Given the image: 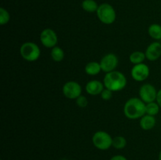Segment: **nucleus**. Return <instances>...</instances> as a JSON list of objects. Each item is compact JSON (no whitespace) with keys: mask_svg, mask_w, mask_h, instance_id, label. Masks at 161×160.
Here are the masks:
<instances>
[{"mask_svg":"<svg viewBox=\"0 0 161 160\" xmlns=\"http://www.w3.org/2000/svg\"><path fill=\"white\" fill-rule=\"evenodd\" d=\"M146 59V53L142 51H135L131 53L129 56V60H130L131 64H138L144 63L145 60Z\"/></svg>","mask_w":161,"mask_h":160,"instance_id":"obj_16","label":"nucleus"},{"mask_svg":"<svg viewBox=\"0 0 161 160\" xmlns=\"http://www.w3.org/2000/svg\"><path fill=\"white\" fill-rule=\"evenodd\" d=\"M101 71H102V67H101L100 62L91 61L85 66V72L88 75H92V76L97 75L100 73Z\"/></svg>","mask_w":161,"mask_h":160,"instance_id":"obj_14","label":"nucleus"},{"mask_svg":"<svg viewBox=\"0 0 161 160\" xmlns=\"http://www.w3.org/2000/svg\"><path fill=\"white\" fill-rule=\"evenodd\" d=\"M20 53L24 60L29 62H34L39 58L41 51L37 44L32 42H26L20 46Z\"/></svg>","mask_w":161,"mask_h":160,"instance_id":"obj_3","label":"nucleus"},{"mask_svg":"<svg viewBox=\"0 0 161 160\" xmlns=\"http://www.w3.org/2000/svg\"><path fill=\"white\" fill-rule=\"evenodd\" d=\"M62 93L66 98L75 100L82 95V87L77 82L69 81L63 86Z\"/></svg>","mask_w":161,"mask_h":160,"instance_id":"obj_6","label":"nucleus"},{"mask_svg":"<svg viewBox=\"0 0 161 160\" xmlns=\"http://www.w3.org/2000/svg\"><path fill=\"white\" fill-rule=\"evenodd\" d=\"M75 101H76V104L78 105V107L81 108H86L88 105L87 98L83 95H80L78 98L75 99Z\"/></svg>","mask_w":161,"mask_h":160,"instance_id":"obj_22","label":"nucleus"},{"mask_svg":"<svg viewBox=\"0 0 161 160\" xmlns=\"http://www.w3.org/2000/svg\"><path fill=\"white\" fill-rule=\"evenodd\" d=\"M50 56H51L52 60L55 62H61L64 58V52L61 47L56 45L51 49Z\"/></svg>","mask_w":161,"mask_h":160,"instance_id":"obj_17","label":"nucleus"},{"mask_svg":"<svg viewBox=\"0 0 161 160\" xmlns=\"http://www.w3.org/2000/svg\"><path fill=\"white\" fill-rule=\"evenodd\" d=\"M146 104L138 97H131L126 101L124 106V115L129 119H141L146 115Z\"/></svg>","mask_w":161,"mask_h":160,"instance_id":"obj_1","label":"nucleus"},{"mask_svg":"<svg viewBox=\"0 0 161 160\" xmlns=\"http://www.w3.org/2000/svg\"><path fill=\"white\" fill-rule=\"evenodd\" d=\"M118 63H119V60L116 54L112 53H107L102 58L100 61L102 71L105 73L116 71V68L118 66Z\"/></svg>","mask_w":161,"mask_h":160,"instance_id":"obj_9","label":"nucleus"},{"mask_svg":"<svg viewBox=\"0 0 161 160\" xmlns=\"http://www.w3.org/2000/svg\"><path fill=\"white\" fill-rule=\"evenodd\" d=\"M127 146V140L123 136H116L113 139V147L117 150L124 149Z\"/></svg>","mask_w":161,"mask_h":160,"instance_id":"obj_20","label":"nucleus"},{"mask_svg":"<svg viewBox=\"0 0 161 160\" xmlns=\"http://www.w3.org/2000/svg\"><path fill=\"white\" fill-rule=\"evenodd\" d=\"M113 139L111 135L103 130L94 133L92 136V143L94 147L102 151H105L113 147Z\"/></svg>","mask_w":161,"mask_h":160,"instance_id":"obj_5","label":"nucleus"},{"mask_svg":"<svg viewBox=\"0 0 161 160\" xmlns=\"http://www.w3.org/2000/svg\"><path fill=\"white\" fill-rule=\"evenodd\" d=\"M110 160H127V158L125 156H124V155H116L112 157Z\"/></svg>","mask_w":161,"mask_h":160,"instance_id":"obj_24","label":"nucleus"},{"mask_svg":"<svg viewBox=\"0 0 161 160\" xmlns=\"http://www.w3.org/2000/svg\"><path fill=\"white\" fill-rule=\"evenodd\" d=\"M9 20H10V15L9 12L3 7L0 8V24H6L9 21Z\"/></svg>","mask_w":161,"mask_h":160,"instance_id":"obj_21","label":"nucleus"},{"mask_svg":"<svg viewBox=\"0 0 161 160\" xmlns=\"http://www.w3.org/2000/svg\"><path fill=\"white\" fill-rule=\"evenodd\" d=\"M104 89H105L104 83L98 80H91L88 82L85 86L86 92L91 96L100 95Z\"/></svg>","mask_w":161,"mask_h":160,"instance_id":"obj_12","label":"nucleus"},{"mask_svg":"<svg viewBox=\"0 0 161 160\" xmlns=\"http://www.w3.org/2000/svg\"><path fill=\"white\" fill-rule=\"evenodd\" d=\"M103 83L105 88L110 89L113 92H116V91L122 90L126 87L127 80L122 72L113 71L105 74Z\"/></svg>","mask_w":161,"mask_h":160,"instance_id":"obj_2","label":"nucleus"},{"mask_svg":"<svg viewBox=\"0 0 161 160\" xmlns=\"http://www.w3.org/2000/svg\"><path fill=\"white\" fill-rule=\"evenodd\" d=\"M146 59L150 61H155L161 56V43L158 41L149 44L146 48Z\"/></svg>","mask_w":161,"mask_h":160,"instance_id":"obj_11","label":"nucleus"},{"mask_svg":"<svg viewBox=\"0 0 161 160\" xmlns=\"http://www.w3.org/2000/svg\"><path fill=\"white\" fill-rule=\"evenodd\" d=\"M159 160H161V150H160V153H159Z\"/></svg>","mask_w":161,"mask_h":160,"instance_id":"obj_26","label":"nucleus"},{"mask_svg":"<svg viewBox=\"0 0 161 160\" xmlns=\"http://www.w3.org/2000/svg\"><path fill=\"white\" fill-rule=\"evenodd\" d=\"M160 107L159 106L157 101L151 102L146 104V114L149 115L156 116L160 112Z\"/></svg>","mask_w":161,"mask_h":160,"instance_id":"obj_19","label":"nucleus"},{"mask_svg":"<svg viewBox=\"0 0 161 160\" xmlns=\"http://www.w3.org/2000/svg\"><path fill=\"white\" fill-rule=\"evenodd\" d=\"M96 13L98 20L105 24H112L116 20V11L114 8L108 3L101 4L98 6Z\"/></svg>","mask_w":161,"mask_h":160,"instance_id":"obj_4","label":"nucleus"},{"mask_svg":"<svg viewBox=\"0 0 161 160\" xmlns=\"http://www.w3.org/2000/svg\"><path fill=\"white\" fill-rule=\"evenodd\" d=\"M148 34L154 40H161V25L159 24H152L149 25Z\"/></svg>","mask_w":161,"mask_h":160,"instance_id":"obj_15","label":"nucleus"},{"mask_svg":"<svg viewBox=\"0 0 161 160\" xmlns=\"http://www.w3.org/2000/svg\"><path fill=\"white\" fill-rule=\"evenodd\" d=\"M156 101H157V103L158 104L159 106H160L161 108V89H159V90L157 91V99H156Z\"/></svg>","mask_w":161,"mask_h":160,"instance_id":"obj_25","label":"nucleus"},{"mask_svg":"<svg viewBox=\"0 0 161 160\" xmlns=\"http://www.w3.org/2000/svg\"><path fill=\"white\" fill-rule=\"evenodd\" d=\"M100 95H101V97H102V100H109L110 99L113 97V92L112 90H110V89L105 88V89H103V91H102V93H101Z\"/></svg>","mask_w":161,"mask_h":160,"instance_id":"obj_23","label":"nucleus"},{"mask_svg":"<svg viewBox=\"0 0 161 160\" xmlns=\"http://www.w3.org/2000/svg\"><path fill=\"white\" fill-rule=\"evenodd\" d=\"M157 90L153 85L146 83L139 89V98L146 104L156 101Z\"/></svg>","mask_w":161,"mask_h":160,"instance_id":"obj_8","label":"nucleus"},{"mask_svg":"<svg viewBox=\"0 0 161 160\" xmlns=\"http://www.w3.org/2000/svg\"><path fill=\"white\" fill-rule=\"evenodd\" d=\"M139 124L143 130H150L153 129L157 124V119L155 116L146 114L140 119Z\"/></svg>","mask_w":161,"mask_h":160,"instance_id":"obj_13","label":"nucleus"},{"mask_svg":"<svg viewBox=\"0 0 161 160\" xmlns=\"http://www.w3.org/2000/svg\"><path fill=\"white\" fill-rule=\"evenodd\" d=\"M61 160H68V159H66V158H62V159H61Z\"/></svg>","mask_w":161,"mask_h":160,"instance_id":"obj_27","label":"nucleus"},{"mask_svg":"<svg viewBox=\"0 0 161 160\" xmlns=\"http://www.w3.org/2000/svg\"><path fill=\"white\" fill-rule=\"evenodd\" d=\"M40 42L47 48H53L57 45L58 38L57 33L51 28H45L40 33Z\"/></svg>","mask_w":161,"mask_h":160,"instance_id":"obj_7","label":"nucleus"},{"mask_svg":"<svg viewBox=\"0 0 161 160\" xmlns=\"http://www.w3.org/2000/svg\"><path fill=\"white\" fill-rule=\"evenodd\" d=\"M150 74L149 66L145 63L135 64L130 71V75L136 82H143L147 79Z\"/></svg>","mask_w":161,"mask_h":160,"instance_id":"obj_10","label":"nucleus"},{"mask_svg":"<svg viewBox=\"0 0 161 160\" xmlns=\"http://www.w3.org/2000/svg\"><path fill=\"white\" fill-rule=\"evenodd\" d=\"M82 8L84 9L86 12L88 13H94L97 12L98 9V5L97 2L94 0H83L82 2Z\"/></svg>","mask_w":161,"mask_h":160,"instance_id":"obj_18","label":"nucleus"}]
</instances>
